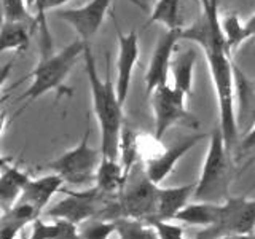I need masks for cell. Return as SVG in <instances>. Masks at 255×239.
Wrapping results in <instances>:
<instances>
[{"label":"cell","mask_w":255,"mask_h":239,"mask_svg":"<svg viewBox=\"0 0 255 239\" xmlns=\"http://www.w3.org/2000/svg\"><path fill=\"white\" fill-rule=\"evenodd\" d=\"M85 72L90 83L93 112L101 129V151L102 158H117L120 148V137L123 131V104L118 99L117 86L110 75V66H107L106 78L99 77L98 66L93 54L91 43L85 45L83 53Z\"/></svg>","instance_id":"1"},{"label":"cell","mask_w":255,"mask_h":239,"mask_svg":"<svg viewBox=\"0 0 255 239\" xmlns=\"http://www.w3.org/2000/svg\"><path fill=\"white\" fill-rule=\"evenodd\" d=\"M2 2L3 21L6 22H26L32 26H38L37 18H32L29 13L27 0H0Z\"/></svg>","instance_id":"25"},{"label":"cell","mask_w":255,"mask_h":239,"mask_svg":"<svg viewBox=\"0 0 255 239\" xmlns=\"http://www.w3.org/2000/svg\"><path fill=\"white\" fill-rule=\"evenodd\" d=\"M159 185L151 182L145 167L135 164L128 174L122 191L117 195L120 219L129 217L139 220H151L156 215Z\"/></svg>","instance_id":"4"},{"label":"cell","mask_w":255,"mask_h":239,"mask_svg":"<svg viewBox=\"0 0 255 239\" xmlns=\"http://www.w3.org/2000/svg\"><path fill=\"white\" fill-rule=\"evenodd\" d=\"M42 2H43V0H42ZM40 6H42V5H40ZM38 10H40V8H38Z\"/></svg>","instance_id":"33"},{"label":"cell","mask_w":255,"mask_h":239,"mask_svg":"<svg viewBox=\"0 0 255 239\" xmlns=\"http://www.w3.org/2000/svg\"><path fill=\"white\" fill-rule=\"evenodd\" d=\"M244 30H246V40L255 38V13L244 22Z\"/></svg>","instance_id":"28"},{"label":"cell","mask_w":255,"mask_h":239,"mask_svg":"<svg viewBox=\"0 0 255 239\" xmlns=\"http://www.w3.org/2000/svg\"><path fill=\"white\" fill-rule=\"evenodd\" d=\"M217 239H255L254 233L249 235H233V236H223V238H217Z\"/></svg>","instance_id":"29"},{"label":"cell","mask_w":255,"mask_h":239,"mask_svg":"<svg viewBox=\"0 0 255 239\" xmlns=\"http://www.w3.org/2000/svg\"><path fill=\"white\" fill-rule=\"evenodd\" d=\"M195 187L196 183H187V185H180V187L159 188L156 215L153 219L175 220V215L188 204L190 198H193Z\"/></svg>","instance_id":"14"},{"label":"cell","mask_w":255,"mask_h":239,"mask_svg":"<svg viewBox=\"0 0 255 239\" xmlns=\"http://www.w3.org/2000/svg\"><path fill=\"white\" fill-rule=\"evenodd\" d=\"M153 22L161 24L166 30H183L182 0H156L147 26Z\"/></svg>","instance_id":"19"},{"label":"cell","mask_w":255,"mask_h":239,"mask_svg":"<svg viewBox=\"0 0 255 239\" xmlns=\"http://www.w3.org/2000/svg\"><path fill=\"white\" fill-rule=\"evenodd\" d=\"M115 0H88V3L78 8L59 10L56 13V18L67 22L80 40H83L85 43H91L93 37L99 32Z\"/></svg>","instance_id":"8"},{"label":"cell","mask_w":255,"mask_h":239,"mask_svg":"<svg viewBox=\"0 0 255 239\" xmlns=\"http://www.w3.org/2000/svg\"><path fill=\"white\" fill-rule=\"evenodd\" d=\"M80 239H109L117 233V220L94 217L83 222L78 228Z\"/></svg>","instance_id":"24"},{"label":"cell","mask_w":255,"mask_h":239,"mask_svg":"<svg viewBox=\"0 0 255 239\" xmlns=\"http://www.w3.org/2000/svg\"><path fill=\"white\" fill-rule=\"evenodd\" d=\"M117 235L120 239H159L156 228L148 220L129 217L117 219Z\"/></svg>","instance_id":"21"},{"label":"cell","mask_w":255,"mask_h":239,"mask_svg":"<svg viewBox=\"0 0 255 239\" xmlns=\"http://www.w3.org/2000/svg\"><path fill=\"white\" fill-rule=\"evenodd\" d=\"M30 182V175L14 163L2 159V177H0V203L2 211L6 212L18 203L24 188Z\"/></svg>","instance_id":"13"},{"label":"cell","mask_w":255,"mask_h":239,"mask_svg":"<svg viewBox=\"0 0 255 239\" xmlns=\"http://www.w3.org/2000/svg\"><path fill=\"white\" fill-rule=\"evenodd\" d=\"M222 26V34L225 37V42L230 51L236 50L239 45H243L246 40V30H244V22L236 13H228L220 19Z\"/></svg>","instance_id":"23"},{"label":"cell","mask_w":255,"mask_h":239,"mask_svg":"<svg viewBox=\"0 0 255 239\" xmlns=\"http://www.w3.org/2000/svg\"><path fill=\"white\" fill-rule=\"evenodd\" d=\"M85 45L83 40L77 38L59 51L42 54L35 69L30 72L32 82L19 99L32 102L51 91L58 94V99L62 96H72V90L66 86V80L78 58L83 56Z\"/></svg>","instance_id":"2"},{"label":"cell","mask_w":255,"mask_h":239,"mask_svg":"<svg viewBox=\"0 0 255 239\" xmlns=\"http://www.w3.org/2000/svg\"><path fill=\"white\" fill-rule=\"evenodd\" d=\"M180 38H182V30H164V34L159 37L145 72L147 96H151V93L155 90L167 83L171 75L174 50Z\"/></svg>","instance_id":"9"},{"label":"cell","mask_w":255,"mask_h":239,"mask_svg":"<svg viewBox=\"0 0 255 239\" xmlns=\"http://www.w3.org/2000/svg\"><path fill=\"white\" fill-rule=\"evenodd\" d=\"M198 61V51L195 48H187L177 56H174L171 64L172 86L182 91L187 98L193 96V74Z\"/></svg>","instance_id":"15"},{"label":"cell","mask_w":255,"mask_h":239,"mask_svg":"<svg viewBox=\"0 0 255 239\" xmlns=\"http://www.w3.org/2000/svg\"><path fill=\"white\" fill-rule=\"evenodd\" d=\"M132 2H135V3H140V0H132Z\"/></svg>","instance_id":"32"},{"label":"cell","mask_w":255,"mask_h":239,"mask_svg":"<svg viewBox=\"0 0 255 239\" xmlns=\"http://www.w3.org/2000/svg\"><path fill=\"white\" fill-rule=\"evenodd\" d=\"M219 211H220V203L196 201L183 207V209L175 215V220L188 223V225L209 228L217 223Z\"/></svg>","instance_id":"18"},{"label":"cell","mask_w":255,"mask_h":239,"mask_svg":"<svg viewBox=\"0 0 255 239\" xmlns=\"http://www.w3.org/2000/svg\"><path fill=\"white\" fill-rule=\"evenodd\" d=\"M120 163L125 167L126 174L132 171V167L137 164L140 158V145H139V134L134 132L131 127H123L122 137H120L118 148Z\"/></svg>","instance_id":"22"},{"label":"cell","mask_w":255,"mask_h":239,"mask_svg":"<svg viewBox=\"0 0 255 239\" xmlns=\"http://www.w3.org/2000/svg\"><path fill=\"white\" fill-rule=\"evenodd\" d=\"M128 174L125 167L117 158H102L98 174H96V185L106 195H118L122 191Z\"/></svg>","instance_id":"16"},{"label":"cell","mask_w":255,"mask_h":239,"mask_svg":"<svg viewBox=\"0 0 255 239\" xmlns=\"http://www.w3.org/2000/svg\"><path fill=\"white\" fill-rule=\"evenodd\" d=\"M255 228V198H227L220 203L217 223L204 228L195 239H217L249 235Z\"/></svg>","instance_id":"6"},{"label":"cell","mask_w":255,"mask_h":239,"mask_svg":"<svg viewBox=\"0 0 255 239\" xmlns=\"http://www.w3.org/2000/svg\"><path fill=\"white\" fill-rule=\"evenodd\" d=\"M18 239H29V236H27V238H26V236H24V235H21V236H19V238H18Z\"/></svg>","instance_id":"31"},{"label":"cell","mask_w":255,"mask_h":239,"mask_svg":"<svg viewBox=\"0 0 255 239\" xmlns=\"http://www.w3.org/2000/svg\"><path fill=\"white\" fill-rule=\"evenodd\" d=\"M255 147V123L249 127V131H247L246 137L243 139L241 142V150H251Z\"/></svg>","instance_id":"27"},{"label":"cell","mask_w":255,"mask_h":239,"mask_svg":"<svg viewBox=\"0 0 255 239\" xmlns=\"http://www.w3.org/2000/svg\"><path fill=\"white\" fill-rule=\"evenodd\" d=\"M204 137H206L204 134L185 135V137L171 143L169 147H164L155 158L147 159V161L143 163V167H145V172L150 177V180L155 182L156 185H159L166 177H169L171 172L175 169V164H177L191 148H195Z\"/></svg>","instance_id":"11"},{"label":"cell","mask_w":255,"mask_h":239,"mask_svg":"<svg viewBox=\"0 0 255 239\" xmlns=\"http://www.w3.org/2000/svg\"><path fill=\"white\" fill-rule=\"evenodd\" d=\"M90 131L83 134L74 148L67 150L46 166L64 180V183L74 187H85L96 182L99 164L102 161V151L90 145Z\"/></svg>","instance_id":"5"},{"label":"cell","mask_w":255,"mask_h":239,"mask_svg":"<svg viewBox=\"0 0 255 239\" xmlns=\"http://www.w3.org/2000/svg\"><path fill=\"white\" fill-rule=\"evenodd\" d=\"M187 96L175 90L169 83L159 86L151 93V110L155 117V137L159 140L174 124L190 121L191 115L187 109Z\"/></svg>","instance_id":"7"},{"label":"cell","mask_w":255,"mask_h":239,"mask_svg":"<svg viewBox=\"0 0 255 239\" xmlns=\"http://www.w3.org/2000/svg\"><path fill=\"white\" fill-rule=\"evenodd\" d=\"M230 148L227 147L223 134L219 127L211 132L209 145L203 161L201 174L196 182L195 195L196 201L219 203L228 198V188L231 182V161Z\"/></svg>","instance_id":"3"},{"label":"cell","mask_w":255,"mask_h":239,"mask_svg":"<svg viewBox=\"0 0 255 239\" xmlns=\"http://www.w3.org/2000/svg\"><path fill=\"white\" fill-rule=\"evenodd\" d=\"M158 231L159 239H187L183 228L180 225H174L171 220H159V219H151L148 220Z\"/></svg>","instance_id":"26"},{"label":"cell","mask_w":255,"mask_h":239,"mask_svg":"<svg viewBox=\"0 0 255 239\" xmlns=\"http://www.w3.org/2000/svg\"><path fill=\"white\" fill-rule=\"evenodd\" d=\"M35 26L26 22H2L0 30V51L22 53L29 48L30 35Z\"/></svg>","instance_id":"17"},{"label":"cell","mask_w":255,"mask_h":239,"mask_svg":"<svg viewBox=\"0 0 255 239\" xmlns=\"http://www.w3.org/2000/svg\"><path fill=\"white\" fill-rule=\"evenodd\" d=\"M115 21V18H114ZM115 30L118 38V58H117V93L120 102L125 106V102L129 94V88L132 82V74L135 69V64L139 61L140 50H139V37L137 32H123L118 27L115 21Z\"/></svg>","instance_id":"10"},{"label":"cell","mask_w":255,"mask_h":239,"mask_svg":"<svg viewBox=\"0 0 255 239\" xmlns=\"http://www.w3.org/2000/svg\"><path fill=\"white\" fill-rule=\"evenodd\" d=\"M249 120H251V124H249V127L255 123V102H254V107H252V112H251V117H249Z\"/></svg>","instance_id":"30"},{"label":"cell","mask_w":255,"mask_h":239,"mask_svg":"<svg viewBox=\"0 0 255 239\" xmlns=\"http://www.w3.org/2000/svg\"><path fill=\"white\" fill-rule=\"evenodd\" d=\"M64 185V180L56 172L38 179H30V182L24 188L18 203H24L32 206L37 211L38 215L45 212V207L50 204L54 193Z\"/></svg>","instance_id":"12"},{"label":"cell","mask_w":255,"mask_h":239,"mask_svg":"<svg viewBox=\"0 0 255 239\" xmlns=\"http://www.w3.org/2000/svg\"><path fill=\"white\" fill-rule=\"evenodd\" d=\"M29 239H80L78 228L67 220L46 222L37 219L32 222Z\"/></svg>","instance_id":"20"}]
</instances>
